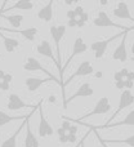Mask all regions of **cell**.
Listing matches in <instances>:
<instances>
[{
  "label": "cell",
  "mask_w": 134,
  "mask_h": 147,
  "mask_svg": "<svg viewBox=\"0 0 134 147\" xmlns=\"http://www.w3.org/2000/svg\"><path fill=\"white\" fill-rule=\"evenodd\" d=\"M0 90H1V81H0Z\"/></svg>",
  "instance_id": "cell-42"
},
{
  "label": "cell",
  "mask_w": 134,
  "mask_h": 147,
  "mask_svg": "<svg viewBox=\"0 0 134 147\" xmlns=\"http://www.w3.org/2000/svg\"><path fill=\"white\" fill-rule=\"evenodd\" d=\"M68 142H70V143H75L76 142V136L68 134Z\"/></svg>",
  "instance_id": "cell-38"
},
{
  "label": "cell",
  "mask_w": 134,
  "mask_h": 147,
  "mask_svg": "<svg viewBox=\"0 0 134 147\" xmlns=\"http://www.w3.org/2000/svg\"><path fill=\"white\" fill-rule=\"evenodd\" d=\"M134 83L133 81H129V80H125V89H128V90H130V89L133 88Z\"/></svg>",
  "instance_id": "cell-32"
},
{
  "label": "cell",
  "mask_w": 134,
  "mask_h": 147,
  "mask_svg": "<svg viewBox=\"0 0 134 147\" xmlns=\"http://www.w3.org/2000/svg\"><path fill=\"white\" fill-rule=\"evenodd\" d=\"M93 93H94V89H93V86L90 85V83H88V81H86V83H83L72 96L66 98V101L63 102V109H67L68 103H71L73 99L80 98V97H90V96H93Z\"/></svg>",
  "instance_id": "cell-10"
},
{
  "label": "cell",
  "mask_w": 134,
  "mask_h": 147,
  "mask_svg": "<svg viewBox=\"0 0 134 147\" xmlns=\"http://www.w3.org/2000/svg\"><path fill=\"white\" fill-rule=\"evenodd\" d=\"M70 27H77V23H76V20H70L67 23Z\"/></svg>",
  "instance_id": "cell-35"
},
{
  "label": "cell",
  "mask_w": 134,
  "mask_h": 147,
  "mask_svg": "<svg viewBox=\"0 0 134 147\" xmlns=\"http://www.w3.org/2000/svg\"><path fill=\"white\" fill-rule=\"evenodd\" d=\"M53 79L51 78H45V79H40V78H27L25 80V84H26V88H27L28 92H31V93H34V92H36L39 88H40L41 85H44L45 83H48V81H52ZM54 81V80H53Z\"/></svg>",
  "instance_id": "cell-17"
},
{
  "label": "cell",
  "mask_w": 134,
  "mask_h": 147,
  "mask_svg": "<svg viewBox=\"0 0 134 147\" xmlns=\"http://www.w3.org/2000/svg\"><path fill=\"white\" fill-rule=\"evenodd\" d=\"M61 128H62V129H63L66 133H68V132H70V128H71V121H70V120H66V119H65L63 121H62V127H61Z\"/></svg>",
  "instance_id": "cell-28"
},
{
  "label": "cell",
  "mask_w": 134,
  "mask_h": 147,
  "mask_svg": "<svg viewBox=\"0 0 134 147\" xmlns=\"http://www.w3.org/2000/svg\"><path fill=\"white\" fill-rule=\"evenodd\" d=\"M3 17L5 18V20L8 21V22L12 25L13 30H18V27H20L21 25H22L23 22V16L22 14H12V16H3Z\"/></svg>",
  "instance_id": "cell-25"
},
{
  "label": "cell",
  "mask_w": 134,
  "mask_h": 147,
  "mask_svg": "<svg viewBox=\"0 0 134 147\" xmlns=\"http://www.w3.org/2000/svg\"><path fill=\"white\" fill-rule=\"evenodd\" d=\"M110 110H111V103H110V99L107 98V97H102L101 99H98V102L96 103V106L93 107V110H92V111H89L88 114L83 115L80 119H76V120L70 119V121H72V123H83L84 120L89 119V117H92V116L107 114Z\"/></svg>",
  "instance_id": "cell-2"
},
{
  "label": "cell",
  "mask_w": 134,
  "mask_h": 147,
  "mask_svg": "<svg viewBox=\"0 0 134 147\" xmlns=\"http://www.w3.org/2000/svg\"><path fill=\"white\" fill-rule=\"evenodd\" d=\"M7 107L10 110V111H18L21 109H38V106H32L30 103H26V102L22 101L18 94L15 93H10L9 97H8V103H7Z\"/></svg>",
  "instance_id": "cell-11"
},
{
  "label": "cell",
  "mask_w": 134,
  "mask_h": 147,
  "mask_svg": "<svg viewBox=\"0 0 134 147\" xmlns=\"http://www.w3.org/2000/svg\"><path fill=\"white\" fill-rule=\"evenodd\" d=\"M58 141L61 143H67L68 142V134H65V136H61V137H58Z\"/></svg>",
  "instance_id": "cell-31"
},
{
  "label": "cell",
  "mask_w": 134,
  "mask_h": 147,
  "mask_svg": "<svg viewBox=\"0 0 134 147\" xmlns=\"http://www.w3.org/2000/svg\"><path fill=\"white\" fill-rule=\"evenodd\" d=\"M49 32H51V36L54 41V45H56L57 63H58V67H57V69L59 70V76H61V74H62V57H61V48H59V44H61L62 38H63L65 34H66V26L65 25L51 26Z\"/></svg>",
  "instance_id": "cell-1"
},
{
  "label": "cell",
  "mask_w": 134,
  "mask_h": 147,
  "mask_svg": "<svg viewBox=\"0 0 134 147\" xmlns=\"http://www.w3.org/2000/svg\"><path fill=\"white\" fill-rule=\"evenodd\" d=\"M128 74H129V70L128 69H121V70H117L116 72H115L114 75V79L116 83H119V81H125L128 78Z\"/></svg>",
  "instance_id": "cell-26"
},
{
  "label": "cell",
  "mask_w": 134,
  "mask_h": 147,
  "mask_svg": "<svg viewBox=\"0 0 134 147\" xmlns=\"http://www.w3.org/2000/svg\"><path fill=\"white\" fill-rule=\"evenodd\" d=\"M9 88H10V84L1 81V90H9Z\"/></svg>",
  "instance_id": "cell-33"
},
{
  "label": "cell",
  "mask_w": 134,
  "mask_h": 147,
  "mask_svg": "<svg viewBox=\"0 0 134 147\" xmlns=\"http://www.w3.org/2000/svg\"><path fill=\"white\" fill-rule=\"evenodd\" d=\"M31 115H32V114H30V115H28V117H30ZM28 117H27V119H28ZM27 119H26L25 121H23L22 124H21L20 127L17 128V130H15V132L13 133V134L10 136V137L8 138V140H5L4 142L1 143V146H0V147H17V138H18V136H20V133L22 132L23 127H25V125H26V121H27Z\"/></svg>",
  "instance_id": "cell-19"
},
{
  "label": "cell",
  "mask_w": 134,
  "mask_h": 147,
  "mask_svg": "<svg viewBox=\"0 0 134 147\" xmlns=\"http://www.w3.org/2000/svg\"><path fill=\"white\" fill-rule=\"evenodd\" d=\"M28 115H23V116H10V115L5 114L4 111H0V128L7 125L8 123H10V121H18V120H22L23 121L25 119L28 117Z\"/></svg>",
  "instance_id": "cell-23"
},
{
  "label": "cell",
  "mask_w": 134,
  "mask_h": 147,
  "mask_svg": "<svg viewBox=\"0 0 134 147\" xmlns=\"http://www.w3.org/2000/svg\"><path fill=\"white\" fill-rule=\"evenodd\" d=\"M132 54H134V43H133V45H132Z\"/></svg>",
  "instance_id": "cell-41"
},
{
  "label": "cell",
  "mask_w": 134,
  "mask_h": 147,
  "mask_svg": "<svg viewBox=\"0 0 134 147\" xmlns=\"http://www.w3.org/2000/svg\"><path fill=\"white\" fill-rule=\"evenodd\" d=\"M88 18H89V16H88V13H83V14L80 16L79 18H76V23H77V27H83V26H85V23H86V21H88Z\"/></svg>",
  "instance_id": "cell-27"
},
{
  "label": "cell",
  "mask_w": 134,
  "mask_h": 147,
  "mask_svg": "<svg viewBox=\"0 0 134 147\" xmlns=\"http://www.w3.org/2000/svg\"><path fill=\"white\" fill-rule=\"evenodd\" d=\"M38 109H39V115H40V121H39V128H38L39 136H40L41 138L51 137V136H53V127L49 124V121L46 120L45 115H44L43 107H41V102L38 105Z\"/></svg>",
  "instance_id": "cell-9"
},
{
  "label": "cell",
  "mask_w": 134,
  "mask_h": 147,
  "mask_svg": "<svg viewBox=\"0 0 134 147\" xmlns=\"http://www.w3.org/2000/svg\"><path fill=\"white\" fill-rule=\"evenodd\" d=\"M103 146H104V147H107V146H106V145H103Z\"/></svg>",
  "instance_id": "cell-44"
},
{
  "label": "cell",
  "mask_w": 134,
  "mask_h": 147,
  "mask_svg": "<svg viewBox=\"0 0 134 147\" xmlns=\"http://www.w3.org/2000/svg\"><path fill=\"white\" fill-rule=\"evenodd\" d=\"M0 31H7V32H15L22 35L23 38L27 41H34L38 35V28L36 27H28L25 30H12V28H5V27H0Z\"/></svg>",
  "instance_id": "cell-16"
},
{
  "label": "cell",
  "mask_w": 134,
  "mask_h": 147,
  "mask_svg": "<svg viewBox=\"0 0 134 147\" xmlns=\"http://www.w3.org/2000/svg\"><path fill=\"white\" fill-rule=\"evenodd\" d=\"M3 81H4V83L10 84L13 81V75H12V74H7V75H5V78L3 79Z\"/></svg>",
  "instance_id": "cell-29"
},
{
  "label": "cell",
  "mask_w": 134,
  "mask_h": 147,
  "mask_svg": "<svg viewBox=\"0 0 134 147\" xmlns=\"http://www.w3.org/2000/svg\"><path fill=\"white\" fill-rule=\"evenodd\" d=\"M0 38L3 39V43H4V48L5 51L8 52V53H13V52L15 51V49L20 47V41L17 40V39H13V38H8V36L3 35L1 32H0Z\"/></svg>",
  "instance_id": "cell-22"
},
{
  "label": "cell",
  "mask_w": 134,
  "mask_h": 147,
  "mask_svg": "<svg viewBox=\"0 0 134 147\" xmlns=\"http://www.w3.org/2000/svg\"><path fill=\"white\" fill-rule=\"evenodd\" d=\"M114 16L116 18H120V20H128V21H132L134 22V18L133 16L130 14V10H129V7L125 1H121V3H117L116 8L112 10Z\"/></svg>",
  "instance_id": "cell-13"
},
{
  "label": "cell",
  "mask_w": 134,
  "mask_h": 147,
  "mask_svg": "<svg viewBox=\"0 0 134 147\" xmlns=\"http://www.w3.org/2000/svg\"><path fill=\"white\" fill-rule=\"evenodd\" d=\"M5 75H7V72L3 71V70H0V81H3V79L5 78Z\"/></svg>",
  "instance_id": "cell-39"
},
{
  "label": "cell",
  "mask_w": 134,
  "mask_h": 147,
  "mask_svg": "<svg viewBox=\"0 0 134 147\" xmlns=\"http://www.w3.org/2000/svg\"><path fill=\"white\" fill-rule=\"evenodd\" d=\"M89 134H90V132H88V133H86V134L84 136V138H83V140L80 141V147H85V140H86V137H88Z\"/></svg>",
  "instance_id": "cell-34"
},
{
  "label": "cell",
  "mask_w": 134,
  "mask_h": 147,
  "mask_svg": "<svg viewBox=\"0 0 134 147\" xmlns=\"http://www.w3.org/2000/svg\"><path fill=\"white\" fill-rule=\"evenodd\" d=\"M97 137H98V140L101 141V143H103V145L108 143V145H127L129 147H134V134L124 138V140H102L98 134H97Z\"/></svg>",
  "instance_id": "cell-21"
},
{
  "label": "cell",
  "mask_w": 134,
  "mask_h": 147,
  "mask_svg": "<svg viewBox=\"0 0 134 147\" xmlns=\"http://www.w3.org/2000/svg\"><path fill=\"white\" fill-rule=\"evenodd\" d=\"M77 147H80V143H79V145H77Z\"/></svg>",
  "instance_id": "cell-43"
},
{
  "label": "cell",
  "mask_w": 134,
  "mask_h": 147,
  "mask_svg": "<svg viewBox=\"0 0 134 147\" xmlns=\"http://www.w3.org/2000/svg\"><path fill=\"white\" fill-rule=\"evenodd\" d=\"M30 119V117H28ZM28 119L26 121V138H25V147H39L40 143H39V140L36 138V136L32 133L30 127V123H28Z\"/></svg>",
  "instance_id": "cell-18"
},
{
  "label": "cell",
  "mask_w": 134,
  "mask_h": 147,
  "mask_svg": "<svg viewBox=\"0 0 134 147\" xmlns=\"http://www.w3.org/2000/svg\"><path fill=\"white\" fill-rule=\"evenodd\" d=\"M124 32H127V31H124ZM124 32L123 34L120 32V34H117V35H114V36H111V38L106 39V40H99V41H94V43H92L90 44V49L93 51V53H94V58L101 59L102 57L104 56V53H106L107 47H108L112 41L116 40V39L121 38V35H124Z\"/></svg>",
  "instance_id": "cell-4"
},
{
  "label": "cell",
  "mask_w": 134,
  "mask_h": 147,
  "mask_svg": "<svg viewBox=\"0 0 134 147\" xmlns=\"http://www.w3.org/2000/svg\"><path fill=\"white\" fill-rule=\"evenodd\" d=\"M36 52H38L40 56H44L46 58H51L52 61L56 63V66L58 67V63H57V58L53 54V49H52V45L48 40H41V43L36 47Z\"/></svg>",
  "instance_id": "cell-15"
},
{
  "label": "cell",
  "mask_w": 134,
  "mask_h": 147,
  "mask_svg": "<svg viewBox=\"0 0 134 147\" xmlns=\"http://www.w3.org/2000/svg\"><path fill=\"white\" fill-rule=\"evenodd\" d=\"M38 18L44 22H51L53 18V1H49L38 12Z\"/></svg>",
  "instance_id": "cell-20"
},
{
  "label": "cell",
  "mask_w": 134,
  "mask_h": 147,
  "mask_svg": "<svg viewBox=\"0 0 134 147\" xmlns=\"http://www.w3.org/2000/svg\"><path fill=\"white\" fill-rule=\"evenodd\" d=\"M133 103H134V96L132 94V92L128 90V89L123 90V92H121V94H120V98H119V106H117V110L115 111V114L111 116V119H110L108 121H107V124H104V125L111 124V121L117 116V115L120 114V111H123L124 109H127V107L132 106Z\"/></svg>",
  "instance_id": "cell-7"
},
{
  "label": "cell",
  "mask_w": 134,
  "mask_h": 147,
  "mask_svg": "<svg viewBox=\"0 0 134 147\" xmlns=\"http://www.w3.org/2000/svg\"><path fill=\"white\" fill-rule=\"evenodd\" d=\"M34 8V3L28 1V0H18L15 4H13L10 8L5 9L4 12L7 10H14V9H20V10H31Z\"/></svg>",
  "instance_id": "cell-24"
},
{
  "label": "cell",
  "mask_w": 134,
  "mask_h": 147,
  "mask_svg": "<svg viewBox=\"0 0 134 147\" xmlns=\"http://www.w3.org/2000/svg\"><path fill=\"white\" fill-rule=\"evenodd\" d=\"M128 32H129V31L124 32L120 44L116 47V49H115L114 53H112V59H115V61L125 62L128 59V51H127V35H128Z\"/></svg>",
  "instance_id": "cell-12"
},
{
  "label": "cell",
  "mask_w": 134,
  "mask_h": 147,
  "mask_svg": "<svg viewBox=\"0 0 134 147\" xmlns=\"http://www.w3.org/2000/svg\"><path fill=\"white\" fill-rule=\"evenodd\" d=\"M76 133H77V127H76V125H71V128H70V132H68L67 134L76 136Z\"/></svg>",
  "instance_id": "cell-30"
},
{
  "label": "cell",
  "mask_w": 134,
  "mask_h": 147,
  "mask_svg": "<svg viewBox=\"0 0 134 147\" xmlns=\"http://www.w3.org/2000/svg\"><path fill=\"white\" fill-rule=\"evenodd\" d=\"M49 102H56V97L51 96V97H49Z\"/></svg>",
  "instance_id": "cell-40"
},
{
  "label": "cell",
  "mask_w": 134,
  "mask_h": 147,
  "mask_svg": "<svg viewBox=\"0 0 134 147\" xmlns=\"http://www.w3.org/2000/svg\"><path fill=\"white\" fill-rule=\"evenodd\" d=\"M23 70H26V71H30V72H34V71H41V72L46 74V75H48L51 79H53V80L56 81V83L61 84L59 79L54 78V76L52 75V74L49 72L48 70H46L45 67H44L43 65H41L40 62L38 61V59L34 58V57H27V58H26V62H25V65H23Z\"/></svg>",
  "instance_id": "cell-8"
},
{
  "label": "cell",
  "mask_w": 134,
  "mask_h": 147,
  "mask_svg": "<svg viewBox=\"0 0 134 147\" xmlns=\"http://www.w3.org/2000/svg\"><path fill=\"white\" fill-rule=\"evenodd\" d=\"M93 74H94V67L92 66L90 62L89 61H83L80 65H79L77 69H76V71L73 72L63 84H62V90L65 92V88H66V86L73 80V79L79 78V76H89V75H93Z\"/></svg>",
  "instance_id": "cell-6"
},
{
  "label": "cell",
  "mask_w": 134,
  "mask_h": 147,
  "mask_svg": "<svg viewBox=\"0 0 134 147\" xmlns=\"http://www.w3.org/2000/svg\"><path fill=\"white\" fill-rule=\"evenodd\" d=\"M86 51H88V44H86L85 41H84V39L81 38V36L76 38V39H75V41H73L72 53H71V56L67 58V61H66V63H65V66L62 67V74H61V76H59V81H61V85L63 84V80H62V79H63V71L66 70V67L71 63V61H72V59L75 58L76 56H80V54L85 53Z\"/></svg>",
  "instance_id": "cell-3"
},
{
  "label": "cell",
  "mask_w": 134,
  "mask_h": 147,
  "mask_svg": "<svg viewBox=\"0 0 134 147\" xmlns=\"http://www.w3.org/2000/svg\"><path fill=\"white\" fill-rule=\"evenodd\" d=\"M127 80H129V81H134V71H129V74H128Z\"/></svg>",
  "instance_id": "cell-36"
},
{
  "label": "cell",
  "mask_w": 134,
  "mask_h": 147,
  "mask_svg": "<svg viewBox=\"0 0 134 147\" xmlns=\"http://www.w3.org/2000/svg\"><path fill=\"white\" fill-rule=\"evenodd\" d=\"M93 25L97 26V27H115V28L124 30V31H130V30L134 28V27H132V28L125 27V26H123V25H117V23H115L114 21L108 17V14H107L104 10H99L98 16L93 20Z\"/></svg>",
  "instance_id": "cell-5"
},
{
  "label": "cell",
  "mask_w": 134,
  "mask_h": 147,
  "mask_svg": "<svg viewBox=\"0 0 134 147\" xmlns=\"http://www.w3.org/2000/svg\"><path fill=\"white\" fill-rule=\"evenodd\" d=\"M57 134H58V137H61V136H65V134H67V133L65 132L62 128H58V129H57Z\"/></svg>",
  "instance_id": "cell-37"
},
{
  "label": "cell",
  "mask_w": 134,
  "mask_h": 147,
  "mask_svg": "<svg viewBox=\"0 0 134 147\" xmlns=\"http://www.w3.org/2000/svg\"><path fill=\"white\" fill-rule=\"evenodd\" d=\"M116 127H134V110L129 112L123 120L110 125H101V127H93L94 129H108V128H116Z\"/></svg>",
  "instance_id": "cell-14"
}]
</instances>
